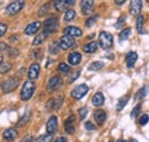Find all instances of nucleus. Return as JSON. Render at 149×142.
<instances>
[{
  "label": "nucleus",
  "mask_w": 149,
  "mask_h": 142,
  "mask_svg": "<svg viewBox=\"0 0 149 142\" xmlns=\"http://www.w3.org/2000/svg\"><path fill=\"white\" fill-rule=\"evenodd\" d=\"M36 90V85L32 80H26L24 81L23 84V87H22V90H21V99L23 101H28L31 99V96L33 95Z\"/></svg>",
  "instance_id": "nucleus-1"
},
{
  "label": "nucleus",
  "mask_w": 149,
  "mask_h": 142,
  "mask_svg": "<svg viewBox=\"0 0 149 142\" xmlns=\"http://www.w3.org/2000/svg\"><path fill=\"white\" fill-rule=\"evenodd\" d=\"M113 45V38L109 32L101 31L99 35V46L103 49H109Z\"/></svg>",
  "instance_id": "nucleus-2"
},
{
  "label": "nucleus",
  "mask_w": 149,
  "mask_h": 142,
  "mask_svg": "<svg viewBox=\"0 0 149 142\" xmlns=\"http://www.w3.org/2000/svg\"><path fill=\"white\" fill-rule=\"evenodd\" d=\"M19 78H16V77H10V78H8V79H6V80H3L2 81V84H1V89H2V92L5 93V94H7V93H10V92H13V90H15L16 87L19 86Z\"/></svg>",
  "instance_id": "nucleus-3"
},
{
  "label": "nucleus",
  "mask_w": 149,
  "mask_h": 142,
  "mask_svg": "<svg viewBox=\"0 0 149 142\" xmlns=\"http://www.w3.org/2000/svg\"><path fill=\"white\" fill-rule=\"evenodd\" d=\"M58 30V19L55 16L47 18L44 22V32L45 33H54Z\"/></svg>",
  "instance_id": "nucleus-4"
},
{
  "label": "nucleus",
  "mask_w": 149,
  "mask_h": 142,
  "mask_svg": "<svg viewBox=\"0 0 149 142\" xmlns=\"http://www.w3.org/2000/svg\"><path fill=\"white\" fill-rule=\"evenodd\" d=\"M24 7V1L23 0H19V1H14L10 2L7 7H6V13L8 15H15L19 13Z\"/></svg>",
  "instance_id": "nucleus-5"
},
{
  "label": "nucleus",
  "mask_w": 149,
  "mask_h": 142,
  "mask_svg": "<svg viewBox=\"0 0 149 142\" xmlns=\"http://www.w3.org/2000/svg\"><path fill=\"white\" fill-rule=\"evenodd\" d=\"M88 93V86L86 84H80L78 86H76L71 90V96L76 100H80L81 97H84L86 94Z\"/></svg>",
  "instance_id": "nucleus-6"
},
{
  "label": "nucleus",
  "mask_w": 149,
  "mask_h": 142,
  "mask_svg": "<svg viewBox=\"0 0 149 142\" xmlns=\"http://www.w3.org/2000/svg\"><path fill=\"white\" fill-rule=\"evenodd\" d=\"M61 86H62V78L58 77V76H54V77L49 78L46 88L48 92H54V90L60 88Z\"/></svg>",
  "instance_id": "nucleus-7"
},
{
  "label": "nucleus",
  "mask_w": 149,
  "mask_h": 142,
  "mask_svg": "<svg viewBox=\"0 0 149 142\" xmlns=\"http://www.w3.org/2000/svg\"><path fill=\"white\" fill-rule=\"evenodd\" d=\"M57 127H58V124H57V118L56 116H52L47 123H46V129H47V133L53 135L57 132Z\"/></svg>",
  "instance_id": "nucleus-8"
},
{
  "label": "nucleus",
  "mask_w": 149,
  "mask_h": 142,
  "mask_svg": "<svg viewBox=\"0 0 149 142\" xmlns=\"http://www.w3.org/2000/svg\"><path fill=\"white\" fill-rule=\"evenodd\" d=\"M142 8V1L141 0H132L130 3V14L133 16H139Z\"/></svg>",
  "instance_id": "nucleus-9"
},
{
  "label": "nucleus",
  "mask_w": 149,
  "mask_h": 142,
  "mask_svg": "<svg viewBox=\"0 0 149 142\" xmlns=\"http://www.w3.org/2000/svg\"><path fill=\"white\" fill-rule=\"evenodd\" d=\"M74 3V0H56V1H54V7H55L57 12H62V10L67 9L69 6H71Z\"/></svg>",
  "instance_id": "nucleus-10"
},
{
  "label": "nucleus",
  "mask_w": 149,
  "mask_h": 142,
  "mask_svg": "<svg viewBox=\"0 0 149 142\" xmlns=\"http://www.w3.org/2000/svg\"><path fill=\"white\" fill-rule=\"evenodd\" d=\"M60 44H61V47L62 49H69L74 46V39L71 36H62L61 37V40H60Z\"/></svg>",
  "instance_id": "nucleus-11"
},
{
  "label": "nucleus",
  "mask_w": 149,
  "mask_h": 142,
  "mask_svg": "<svg viewBox=\"0 0 149 142\" xmlns=\"http://www.w3.org/2000/svg\"><path fill=\"white\" fill-rule=\"evenodd\" d=\"M40 26H41V22H39V21L33 22V23H30V24L24 29V33L28 36L35 35V33H37L38 31H39Z\"/></svg>",
  "instance_id": "nucleus-12"
},
{
  "label": "nucleus",
  "mask_w": 149,
  "mask_h": 142,
  "mask_svg": "<svg viewBox=\"0 0 149 142\" xmlns=\"http://www.w3.org/2000/svg\"><path fill=\"white\" fill-rule=\"evenodd\" d=\"M74 122H76V117L74 115L68 117L67 120L64 122V128H65L68 134H74Z\"/></svg>",
  "instance_id": "nucleus-13"
},
{
  "label": "nucleus",
  "mask_w": 149,
  "mask_h": 142,
  "mask_svg": "<svg viewBox=\"0 0 149 142\" xmlns=\"http://www.w3.org/2000/svg\"><path fill=\"white\" fill-rule=\"evenodd\" d=\"M93 7H94L93 0H83L81 3H80V8H81V12H83L84 15L90 14L93 10Z\"/></svg>",
  "instance_id": "nucleus-14"
},
{
  "label": "nucleus",
  "mask_w": 149,
  "mask_h": 142,
  "mask_svg": "<svg viewBox=\"0 0 149 142\" xmlns=\"http://www.w3.org/2000/svg\"><path fill=\"white\" fill-rule=\"evenodd\" d=\"M2 138H3L5 141H8V142L14 141V140L17 138V131L14 129V128H7V129L3 132Z\"/></svg>",
  "instance_id": "nucleus-15"
},
{
  "label": "nucleus",
  "mask_w": 149,
  "mask_h": 142,
  "mask_svg": "<svg viewBox=\"0 0 149 142\" xmlns=\"http://www.w3.org/2000/svg\"><path fill=\"white\" fill-rule=\"evenodd\" d=\"M39 71H40V67L38 63H32L29 68V72H28V76L30 78V80H33V79H37L38 76H39Z\"/></svg>",
  "instance_id": "nucleus-16"
},
{
  "label": "nucleus",
  "mask_w": 149,
  "mask_h": 142,
  "mask_svg": "<svg viewBox=\"0 0 149 142\" xmlns=\"http://www.w3.org/2000/svg\"><path fill=\"white\" fill-rule=\"evenodd\" d=\"M64 35L71 36V37H80L83 35V31L77 26H67L64 29Z\"/></svg>",
  "instance_id": "nucleus-17"
},
{
  "label": "nucleus",
  "mask_w": 149,
  "mask_h": 142,
  "mask_svg": "<svg viewBox=\"0 0 149 142\" xmlns=\"http://www.w3.org/2000/svg\"><path fill=\"white\" fill-rule=\"evenodd\" d=\"M68 61L71 65H77L80 63L81 61V55L78 53V52H72L68 55Z\"/></svg>",
  "instance_id": "nucleus-18"
},
{
  "label": "nucleus",
  "mask_w": 149,
  "mask_h": 142,
  "mask_svg": "<svg viewBox=\"0 0 149 142\" xmlns=\"http://www.w3.org/2000/svg\"><path fill=\"white\" fill-rule=\"evenodd\" d=\"M106 118H107V115H106V112H104L103 110L99 109V110L95 111V113H94V119H95V122H96L97 125L103 124L104 120H106Z\"/></svg>",
  "instance_id": "nucleus-19"
},
{
  "label": "nucleus",
  "mask_w": 149,
  "mask_h": 142,
  "mask_svg": "<svg viewBox=\"0 0 149 142\" xmlns=\"http://www.w3.org/2000/svg\"><path fill=\"white\" fill-rule=\"evenodd\" d=\"M125 60H126L127 68H133L135 62H136V60H138V54L135 53V52H130V53H127Z\"/></svg>",
  "instance_id": "nucleus-20"
},
{
  "label": "nucleus",
  "mask_w": 149,
  "mask_h": 142,
  "mask_svg": "<svg viewBox=\"0 0 149 142\" xmlns=\"http://www.w3.org/2000/svg\"><path fill=\"white\" fill-rule=\"evenodd\" d=\"M103 102H104V96H103V94H102L101 92L95 93L93 95V97H92V103H93V106H101L103 104Z\"/></svg>",
  "instance_id": "nucleus-21"
},
{
  "label": "nucleus",
  "mask_w": 149,
  "mask_h": 142,
  "mask_svg": "<svg viewBox=\"0 0 149 142\" xmlns=\"http://www.w3.org/2000/svg\"><path fill=\"white\" fill-rule=\"evenodd\" d=\"M6 49V52L8 54L9 57H17L19 56V51L14 47H9V46H6L3 42H1V51Z\"/></svg>",
  "instance_id": "nucleus-22"
},
{
  "label": "nucleus",
  "mask_w": 149,
  "mask_h": 142,
  "mask_svg": "<svg viewBox=\"0 0 149 142\" xmlns=\"http://www.w3.org/2000/svg\"><path fill=\"white\" fill-rule=\"evenodd\" d=\"M97 49V42H95V41H91V42H88V44H85L84 46H83V51L85 52V53H94L95 51Z\"/></svg>",
  "instance_id": "nucleus-23"
},
{
  "label": "nucleus",
  "mask_w": 149,
  "mask_h": 142,
  "mask_svg": "<svg viewBox=\"0 0 149 142\" xmlns=\"http://www.w3.org/2000/svg\"><path fill=\"white\" fill-rule=\"evenodd\" d=\"M129 100H130V95H129V94H126V95L122 96V97L118 100V102H117V106H116L117 111H120L124 106H126V103L129 102Z\"/></svg>",
  "instance_id": "nucleus-24"
},
{
  "label": "nucleus",
  "mask_w": 149,
  "mask_h": 142,
  "mask_svg": "<svg viewBox=\"0 0 149 142\" xmlns=\"http://www.w3.org/2000/svg\"><path fill=\"white\" fill-rule=\"evenodd\" d=\"M60 49H61V44L58 41H53L49 45L48 52H49V54H52V55H56V54H58Z\"/></svg>",
  "instance_id": "nucleus-25"
},
{
  "label": "nucleus",
  "mask_w": 149,
  "mask_h": 142,
  "mask_svg": "<svg viewBox=\"0 0 149 142\" xmlns=\"http://www.w3.org/2000/svg\"><path fill=\"white\" fill-rule=\"evenodd\" d=\"M147 90H148L147 87H142V88H140L136 93H135V95H134V100H135V101L142 100V99L147 95Z\"/></svg>",
  "instance_id": "nucleus-26"
},
{
  "label": "nucleus",
  "mask_w": 149,
  "mask_h": 142,
  "mask_svg": "<svg viewBox=\"0 0 149 142\" xmlns=\"http://www.w3.org/2000/svg\"><path fill=\"white\" fill-rule=\"evenodd\" d=\"M47 37V33H45V32H42V33H40V35H38L35 39H33V42H32V45L33 46H39V45H41L42 42H44V40H45V38Z\"/></svg>",
  "instance_id": "nucleus-27"
},
{
  "label": "nucleus",
  "mask_w": 149,
  "mask_h": 142,
  "mask_svg": "<svg viewBox=\"0 0 149 142\" xmlns=\"http://www.w3.org/2000/svg\"><path fill=\"white\" fill-rule=\"evenodd\" d=\"M143 23H145V18L142 15H139L138 18H136V30L139 33H142L143 32Z\"/></svg>",
  "instance_id": "nucleus-28"
},
{
  "label": "nucleus",
  "mask_w": 149,
  "mask_h": 142,
  "mask_svg": "<svg viewBox=\"0 0 149 142\" xmlns=\"http://www.w3.org/2000/svg\"><path fill=\"white\" fill-rule=\"evenodd\" d=\"M76 16V12H74V9H68V10H65V14H64V21L65 22H70V21H72Z\"/></svg>",
  "instance_id": "nucleus-29"
},
{
  "label": "nucleus",
  "mask_w": 149,
  "mask_h": 142,
  "mask_svg": "<svg viewBox=\"0 0 149 142\" xmlns=\"http://www.w3.org/2000/svg\"><path fill=\"white\" fill-rule=\"evenodd\" d=\"M131 35V29L130 28H126L124 30H122V32L119 33V40L120 41H124V40H127L129 37Z\"/></svg>",
  "instance_id": "nucleus-30"
},
{
  "label": "nucleus",
  "mask_w": 149,
  "mask_h": 142,
  "mask_svg": "<svg viewBox=\"0 0 149 142\" xmlns=\"http://www.w3.org/2000/svg\"><path fill=\"white\" fill-rule=\"evenodd\" d=\"M140 111H141V104L139 103V104H136V106L133 108V110H132V112H131V118H132V119H135V118L139 116Z\"/></svg>",
  "instance_id": "nucleus-31"
},
{
  "label": "nucleus",
  "mask_w": 149,
  "mask_h": 142,
  "mask_svg": "<svg viewBox=\"0 0 149 142\" xmlns=\"http://www.w3.org/2000/svg\"><path fill=\"white\" fill-rule=\"evenodd\" d=\"M29 119H30V111H26V113L19 119V122L17 123V126H19V127H22L23 125H25L26 123H28Z\"/></svg>",
  "instance_id": "nucleus-32"
},
{
  "label": "nucleus",
  "mask_w": 149,
  "mask_h": 142,
  "mask_svg": "<svg viewBox=\"0 0 149 142\" xmlns=\"http://www.w3.org/2000/svg\"><path fill=\"white\" fill-rule=\"evenodd\" d=\"M103 67V62H101V61H96V62H93L91 65H90V70L91 71H96V70H100L101 68Z\"/></svg>",
  "instance_id": "nucleus-33"
},
{
  "label": "nucleus",
  "mask_w": 149,
  "mask_h": 142,
  "mask_svg": "<svg viewBox=\"0 0 149 142\" xmlns=\"http://www.w3.org/2000/svg\"><path fill=\"white\" fill-rule=\"evenodd\" d=\"M99 19V15H94V16H91V17H88L86 19V22H85V25L87 26V28H90V26H92L94 23L96 22Z\"/></svg>",
  "instance_id": "nucleus-34"
},
{
  "label": "nucleus",
  "mask_w": 149,
  "mask_h": 142,
  "mask_svg": "<svg viewBox=\"0 0 149 142\" xmlns=\"http://www.w3.org/2000/svg\"><path fill=\"white\" fill-rule=\"evenodd\" d=\"M37 142H52V135L51 134H44L37 139Z\"/></svg>",
  "instance_id": "nucleus-35"
},
{
  "label": "nucleus",
  "mask_w": 149,
  "mask_h": 142,
  "mask_svg": "<svg viewBox=\"0 0 149 142\" xmlns=\"http://www.w3.org/2000/svg\"><path fill=\"white\" fill-rule=\"evenodd\" d=\"M49 7H51V5H49V3H45L44 6H41V7H40V9H39V12H38V15H39V16L45 15V14L48 12Z\"/></svg>",
  "instance_id": "nucleus-36"
},
{
  "label": "nucleus",
  "mask_w": 149,
  "mask_h": 142,
  "mask_svg": "<svg viewBox=\"0 0 149 142\" xmlns=\"http://www.w3.org/2000/svg\"><path fill=\"white\" fill-rule=\"evenodd\" d=\"M58 71L63 72V73H68L70 71V65H68L67 63H60L58 64Z\"/></svg>",
  "instance_id": "nucleus-37"
},
{
  "label": "nucleus",
  "mask_w": 149,
  "mask_h": 142,
  "mask_svg": "<svg viewBox=\"0 0 149 142\" xmlns=\"http://www.w3.org/2000/svg\"><path fill=\"white\" fill-rule=\"evenodd\" d=\"M87 112H88V109H87L86 106H83V108H80V109L78 110V115H79V119H84V118L86 117V115H87Z\"/></svg>",
  "instance_id": "nucleus-38"
},
{
  "label": "nucleus",
  "mask_w": 149,
  "mask_h": 142,
  "mask_svg": "<svg viewBox=\"0 0 149 142\" xmlns=\"http://www.w3.org/2000/svg\"><path fill=\"white\" fill-rule=\"evenodd\" d=\"M10 68H12V65L9 64V63H1V65H0V72L1 73H6V72H8V71L10 70Z\"/></svg>",
  "instance_id": "nucleus-39"
},
{
  "label": "nucleus",
  "mask_w": 149,
  "mask_h": 142,
  "mask_svg": "<svg viewBox=\"0 0 149 142\" xmlns=\"http://www.w3.org/2000/svg\"><path fill=\"white\" fill-rule=\"evenodd\" d=\"M126 22V16H120V17L118 18V21H117V23H116V28L117 29H122L123 26H124V23Z\"/></svg>",
  "instance_id": "nucleus-40"
},
{
  "label": "nucleus",
  "mask_w": 149,
  "mask_h": 142,
  "mask_svg": "<svg viewBox=\"0 0 149 142\" xmlns=\"http://www.w3.org/2000/svg\"><path fill=\"white\" fill-rule=\"evenodd\" d=\"M149 122V116L147 115V113H145V115H142L140 118H139V124L140 125H146L147 123Z\"/></svg>",
  "instance_id": "nucleus-41"
},
{
  "label": "nucleus",
  "mask_w": 149,
  "mask_h": 142,
  "mask_svg": "<svg viewBox=\"0 0 149 142\" xmlns=\"http://www.w3.org/2000/svg\"><path fill=\"white\" fill-rule=\"evenodd\" d=\"M62 101H63V96H58L57 99H54V109L57 110L61 104H62Z\"/></svg>",
  "instance_id": "nucleus-42"
},
{
  "label": "nucleus",
  "mask_w": 149,
  "mask_h": 142,
  "mask_svg": "<svg viewBox=\"0 0 149 142\" xmlns=\"http://www.w3.org/2000/svg\"><path fill=\"white\" fill-rule=\"evenodd\" d=\"M79 74H80V70H76V71H74V73H72V76L69 78V83H72V81H74V80H76V79L79 77Z\"/></svg>",
  "instance_id": "nucleus-43"
},
{
  "label": "nucleus",
  "mask_w": 149,
  "mask_h": 142,
  "mask_svg": "<svg viewBox=\"0 0 149 142\" xmlns=\"http://www.w3.org/2000/svg\"><path fill=\"white\" fill-rule=\"evenodd\" d=\"M85 127H86V129H88V131H94L95 129V126L92 122H86L85 123Z\"/></svg>",
  "instance_id": "nucleus-44"
},
{
  "label": "nucleus",
  "mask_w": 149,
  "mask_h": 142,
  "mask_svg": "<svg viewBox=\"0 0 149 142\" xmlns=\"http://www.w3.org/2000/svg\"><path fill=\"white\" fill-rule=\"evenodd\" d=\"M6 30H7V25L3 24V23H1V24H0V36H1V37L5 35Z\"/></svg>",
  "instance_id": "nucleus-45"
},
{
  "label": "nucleus",
  "mask_w": 149,
  "mask_h": 142,
  "mask_svg": "<svg viewBox=\"0 0 149 142\" xmlns=\"http://www.w3.org/2000/svg\"><path fill=\"white\" fill-rule=\"evenodd\" d=\"M32 141H33V138L31 135H26L24 139L21 140V142H32Z\"/></svg>",
  "instance_id": "nucleus-46"
},
{
  "label": "nucleus",
  "mask_w": 149,
  "mask_h": 142,
  "mask_svg": "<svg viewBox=\"0 0 149 142\" xmlns=\"http://www.w3.org/2000/svg\"><path fill=\"white\" fill-rule=\"evenodd\" d=\"M53 142H67V139H65L64 136H58V138H56Z\"/></svg>",
  "instance_id": "nucleus-47"
},
{
  "label": "nucleus",
  "mask_w": 149,
  "mask_h": 142,
  "mask_svg": "<svg viewBox=\"0 0 149 142\" xmlns=\"http://www.w3.org/2000/svg\"><path fill=\"white\" fill-rule=\"evenodd\" d=\"M125 2V0H116V5H123Z\"/></svg>",
  "instance_id": "nucleus-48"
},
{
  "label": "nucleus",
  "mask_w": 149,
  "mask_h": 142,
  "mask_svg": "<svg viewBox=\"0 0 149 142\" xmlns=\"http://www.w3.org/2000/svg\"><path fill=\"white\" fill-rule=\"evenodd\" d=\"M117 142H127V141H125V140H123V139H119Z\"/></svg>",
  "instance_id": "nucleus-49"
},
{
  "label": "nucleus",
  "mask_w": 149,
  "mask_h": 142,
  "mask_svg": "<svg viewBox=\"0 0 149 142\" xmlns=\"http://www.w3.org/2000/svg\"><path fill=\"white\" fill-rule=\"evenodd\" d=\"M130 142H138V141H136V140H134V139H131Z\"/></svg>",
  "instance_id": "nucleus-50"
},
{
  "label": "nucleus",
  "mask_w": 149,
  "mask_h": 142,
  "mask_svg": "<svg viewBox=\"0 0 149 142\" xmlns=\"http://www.w3.org/2000/svg\"><path fill=\"white\" fill-rule=\"evenodd\" d=\"M109 142H112V141H109Z\"/></svg>",
  "instance_id": "nucleus-51"
}]
</instances>
